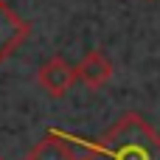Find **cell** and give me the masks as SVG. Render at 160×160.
Returning a JSON list of instances; mask_svg holds the SVG:
<instances>
[{
  "mask_svg": "<svg viewBox=\"0 0 160 160\" xmlns=\"http://www.w3.org/2000/svg\"><path fill=\"white\" fill-rule=\"evenodd\" d=\"M82 160H160V135L138 112H124L93 143H84Z\"/></svg>",
  "mask_w": 160,
  "mask_h": 160,
  "instance_id": "1",
  "label": "cell"
},
{
  "mask_svg": "<svg viewBox=\"0 0 160 160\" xmlns=\"http://www.w3.org/2000/svg\"><path fill=\"white\" fill-rule=\"evenodd\" d=\"M37 82H39V87H42L48 96L62 98V96L79 82V76H76V68H73L68 59L53 56V59H48V62L37 70Z\"/></svg>",
  "mask_w": 160,
  "mask_h": 160,
  "instance_id": "2",
  "label": "cell"
},
{
  "mask_svg": "<svg viewBox=\"0 0 160 160\" xmlns=\"http://www.w3.org/2000/svg\"><path fill=\"white\" fill-rule=\"evenodd\" d=\"M31 34L28 20H22L6 0H0V62L8 59Z\"/></svg>",
  "mask_w": 160,
  "mask_h": 160,
  "instance_id": "3",
  "label": "cell"
},
{
  "mask_svg": "<svg viewBox=\"0 0 160 160\" xmlns=\"http://www.w3.org/2000/svg\"><path fill=\"white\" fill-rule=\"evenodd\" d=\"M76 76H79V82H82L84 87L98 90L101 84L110 82V76H112V62L107 59V53L90 51V53L76 65Z\"/></svg>",
  "mask_w": 160,
  "mask_h": 160,
  "instance_id": "4",
  "label": "cell"
},
{
  "mask_svg": "<svg viewBox=\"0 0 160 160\" xmlns=\"http://www.w3.org/2000/svg\"><path fill=\"white\" fill-rule=\"evenodd\" d=\"M25 160H82V158L73 152V146H70L68 138H62V135H56V132H48V135L28 152Z\"/></svg>",
  "mask_w": 160,
  "mask_h": 160,
  "instance_id": "5",
  "label": "cell"
},
{
  "mask_svg": "<svg viewBox=\"0 0 160 160\" xmlns=\"http://www.w3.org/2000/svg\"><path fill=\"white\" fill-rule=\"evenodd\" d=\"M0 160H3V158H0Z\"/></svg>",
  "mask_w": 160,
  "mask_h": 160,
  "instance_id": "6",
  "label": "cell"
}]
</instances>
